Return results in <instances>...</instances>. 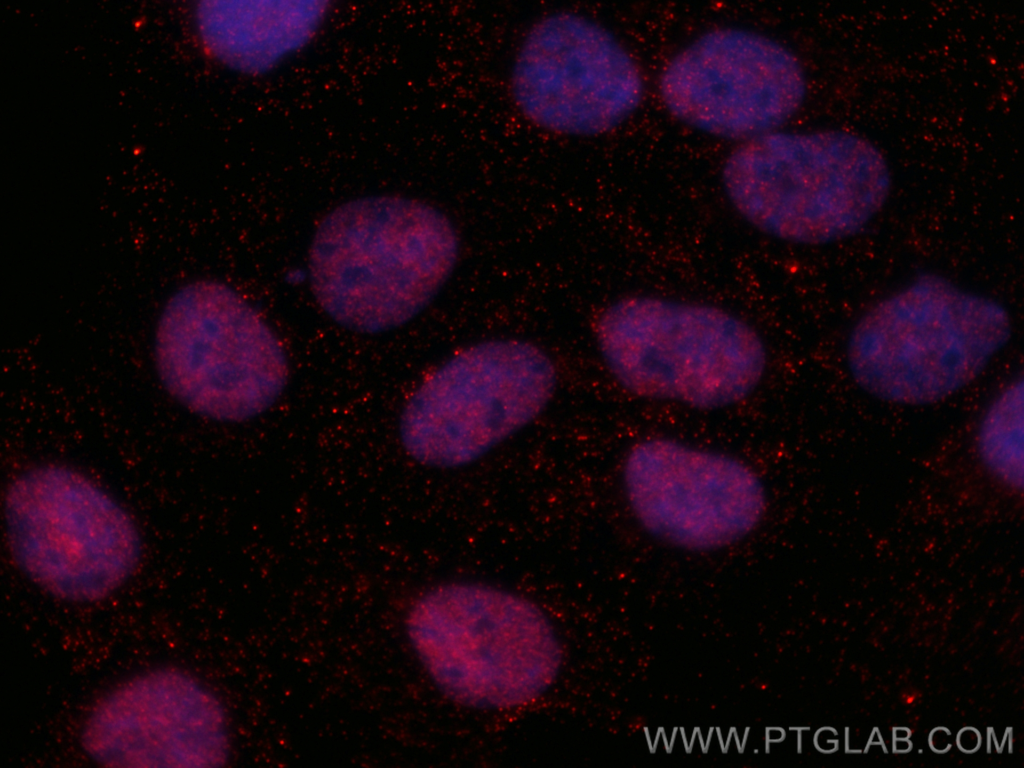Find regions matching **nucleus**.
<instances>
[{"label":"nucleus","mask_w":1024,"mask_h":768,"mask_svg":"<svg viewBox=\"0 0 1024 768\" xmlns=\"http://www.w3.org/2000/svg\"><path fill=\"white\" fill-rule=\"evenodd\" d=\"M1023 383L1016 381L992 403L979 427L977 446L984 465L1005 485H1023Z\"/></svg>","instance_id":"4468645a"},{"label":"nucleus","mask_w":1024,"mask_h":768,"mask_svg":"<svg viewBox=\"0 0 1024 768\" xmlns=\"http://www.w3.org/2000/svg\"><path fill=\"white\" fill-rule=\"evenodd\" d=\"M155 361L174 398L221 421L264 412L288 377L272 330L236 291L215 281L188 284L171 297L157 326Z\"/></svg>","instance_id":"423d86ee"},{"label":"nucleus","mask_w":1024,"mask_h":768,"mask_svg":"<svg viewBox=\"0 0 1024 768\" xmlns=\"http://www.w3.org/2000/svg\"><path fill=\"white\" fill-rule=\"evenodd\" d=\"M455 230L423 202L374 196L331 211L309 254L313 294L335 322L360 333H380L421 312L451 273Z\"/></svg>","instance_id":"f257e3e1"},{"label":"nucleus","mask_w":1024,"mask_h":768,"mask_svg":"<svg viewBox=\"0 0 1024 768\" xmlns=\"http://www.w3.org/2000/svg\"><path fill=\"white\" fill-rule=\"evenodd\" d=\"M315 1H203L195 10L200 38L228 66L260 73L304 45L323 19Z\"/></svg>","instance_id":"ddd939ff"},{"label":"nucleus","mask_w":1024,"mask_h":768,"mask_svg":"<svg viewBox=\"0 0 1024 768\" xmlns=\"http://www.w3.org/2000/svg\"><path fill=\"white\" fill-rule=\"evenodd\" d=\"M81 742L110 767H218L229 755L222 704L175 669L142 674L109 693L89 714Z\"/></svg>","instance_id":"9b49d317"},{"label":"nucleus","mask_w":1024,"mask_h":768,"mask_svg":"<svg viewBox=\"0 0 1024 768\" xmlns=\"http://www.w3.org/2000/svg\"><path fill=\"white\" fill-rule=\"evenodd\" d=\"M556 382L537 347L492 341L433 373L407 403L400 433L407 452L436 467L474 461L541 413Z\"/></svg>","instance_id":"6e6552de"},{"label":"nucleus","mask_w":1024,"mask_h":768,"mask_svg":"<svg viewBox=\"0 0 1024 768\" xmlns=\"http://www.w3.org/2000/svg\"><path fill=\"white\" fill-rule=\"evenodd\" d=\"M9 545L23 572L61 599L101 600L134 572L140 538L127 513L82 475L42 467L10 486Z\"/></svg>","instance_id":"0eeeda50"},{"label":"nucleus","mask_w":1024,"mask_h":768,"mask_svg":"<svg viewBox=\"0 0 1024 768\" xmlns=\"http://www.w3.org/2000/svg\"><path fill=\"white\" fill-rule=\"evenodd\" d=\"M624 482L644 527L691 547L739 538L753 529L765 510L763 486L744 464L669 440H650L634 448L625 464Z\"/></svg>","instance_id":"f8f14e48"},{"label":"nucleus","mask_w":1024,"mask_h":768,"mask_svg":"<svg viewBox=\"0 0 1024 768\" xmlns=\"http://www.w3.org/2000/svg\"><path fill=\"white\" fill-rule=\"evenodd\" d=\"M1010 334V318L998 302L922 275L858 321L847 361L871 395L925 405L975 380Z\"/></svg>","instance_id":"7ed1b4c3"},{"label":"nucleus","mask_w":1024,"mask_h":768,"mask_svg":"<svg viewBox=\"0 0 1024 768\" xmlns=\"http://www.w3.org/2000/svg\"><path fill=\"white\" fill-rule=\"evenodd\" d=\"M677 119L711 135L750 140L773 132L802 105L803 68L787 48L740 29L706 33L678 53L660 78Z\"/></svg>","instance_id":"9d476101"},{"label":"nucleus","mask_w":1024,"mask_h":768,"mask_svg":"<svg viewBox=\"0 0 1024 768\" xmlns=\"http://www.w3.org/2000/svg\"><path fill=\"white\" fill-rule=\"evenodd\" d=\"M723 184L761 231L819 245L863 230L888 197L890 175L880 151L854 133L773 131L734 150Z\"/></svg>","instance_id":"f03ea898"},{"label":"nucleus","mask_w":1024,"mask_h":768,"mask_svg":"<svg viewBox=\"0 0 1024 768\" xmlns=\"http://www.w3.org/2000/svg\"><path fill=\"white\" fill-rule=\"evenodd\" d=\"M603 357L628 391L710 409L746 398L765 369L756 332L714 307L651 297L621 300L597 326Z\"/></svg>","instance_id":"39448f33"},{"label":"nucleus","mask_w":1024,"mask_h":768,"mask_svg":"<svg viewBox=\"0 0 1024 768\" xmlns=\"http://www.w3.org/2000/svg\"><path fill=\"white\" fill-rule=\"evenodd\" d=\"M511 89L531 122L577 136L613 130L643 97L640 71L624 47L601 25L569 12L531 28L513 65Z\"/></svg>","instance_id":"1a4fd4ad"},{"label":"nucleus","mask_w":1024,"mask_h":768,"mask_svg":"<svg viewBox=\"0 0 1024 768\" xmlns=\"http://www.w3.org/2000/svg\"><path fill=\"white\" fill-rule=\"evenodd\" d=\"M407 632L436 685L470 707L526 705L560 669V644L544 613L491 587L454 584L426 593L408 614Z\"/></svg>","instance_id":"20e7f679"}]
</instances>
